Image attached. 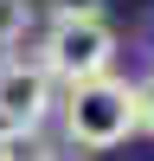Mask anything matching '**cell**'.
Masks as SVG:
<instances>
[{
    "instance_id": "obj_1",
    "label": "cell",
    "mask_w": 154,
    "mask_h": 161,
    "mask_svg": "<svg viewBox=\"0 0 154 161\" xmlns=\"http://www.w3.org/2000/svg\"><path fill=\"white\" fill-rule=\"evenodd\" d=\"M58 123H64V142L77 155H109L122 148L128 136H141V97L128 77H84V84H64L58 97Z\"/></svg>"
},
{
    "instance_id": "obj_2",
    "label": "cell",
    "mask_w": 154,
    "mask_h": 161,
    "mask_svg": "<svg viewBox=\"0 0 154 161\" xmlns=\"http://www.w3.org/2000/svg\"><path fill=\"white\" fill-rule=\"evenodd\" d=\"M122 32H116L109 13H77V19H51L38 39V64H45L58 84H84V77H109Z\"/></svg>"
},
{
    "instance_id": "obj_3",
    "label": "cell",
    "mask_w": 154,
    "mask_h": 161,
    "mask_svg": "<svg viewBox=\"0 0 154 161\" xmlns=\"http://www.w3.org/2000/svg\"><path fill=\"white\" fill-rule=\"evenodd\" d=\"M58 116V77L38 58H0V129H45Z\"/></svg>"
},
{
    "instance_id": "obj_4",
    "label": "cell",
    "mask_w": 154,
    "mask_h": 161,
    "mask_svg": "<svg viewBox=\"0 0 154 161\" xmlns=\"http://www.w3.org/2000/svg\"><path fill=\"white\" fill-rule=\"evenodd\" d=\"M0 161H64L45 129H0Z\"/></svg>"
},
{
    "instance_id": "obj_5",
    "label": "cell",
    "mask_w": 154,
    "mask_h": 161,
    "mask_svg": "<svg viewBox=\"0 0 154 161\" xmlns=\"http://www.w3.org/2000/svg\"><path fill=\"white\" fill-rule=\"evenodd\" d=\"M32 13H38V0H0V52H13L32 32Z\"/></svg>"
},
{
    "instance_id": "obj_6",
    "label": "cell",
    "mask_w": 154,
    "mask_h": 161,
    "mask_svg": "<svg viewBox=\"0 0 154 161\" xmlns=\"http://www.w3.org/2000/svg\"><path fill=\"white\" fill-rule=\"evenodd\" d=\"M51 19H77V13H103V0H38Z\"/></svg>"
},
{
    "instance_id": "obj_7",
    "label": "cell",
    "mask_w": 154,
    "mask_h": 161,
    "mask_svg": "<svg viewBox=\"0 0 154 161\" xmlns=\"http://www.w3.org/2000/svg\"><path fill=\"white\" fill-rule=\"evenodd\" d=\"M135 97H141V129L154 136V64H148V71L135 77Z\"/></svg>"
}]
</instances>
